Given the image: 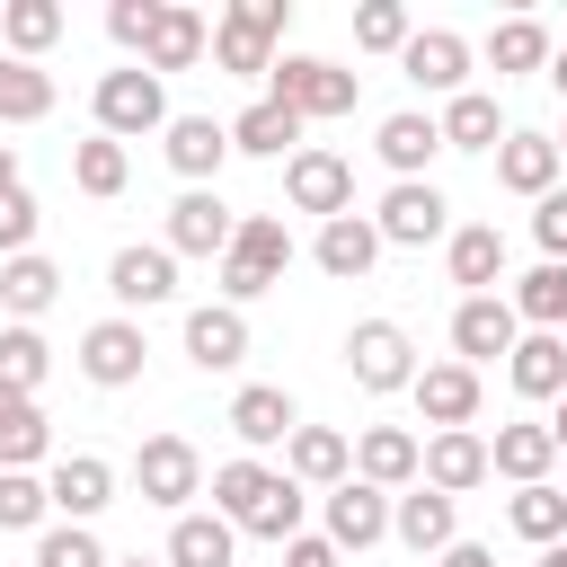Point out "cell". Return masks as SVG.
<instances>
[{
	"label": "cell",
	"instance_id": "cell-1",
	"mask_svg": "<svg viewBox=\"0 0 567 567\" xmlns=\"http://www.w3.org/2000/svg\"><path fill=\"white\" fill-rule=\"evenodd\" d=\"M301 478L292 470H266V461H221L213 470V514L230 523V532H257V540H301Z\"/></svg>",
	"mask_w": 567,
	"mask_h": 567
},
{
	"label": "cell",
	"instance_id": "cell-2",
	"mask_svg": "<svg viewBox=\"0 0 567 567\" xmlns=\"http://www.w3.org/2000/svg\"><path fill=\"white\" fill-rule=\"evenodd\" d=\"M284 266H292V230H284L275 213H239V230H230V248H221V301L248 310L257 292L284 284Z\"/></svg>",
	"mask_w": 567,
	"mask_h": 567
},
{
	"label": "cell",
	"instance_id": "cell-3",
	"mask_svg": "<svg viewBox=\"0 0 567 567\" xmlns=\"http://www.w3.org/2000/svg\"><path fill=\"white\" fill-rule=\"evenodd\" d=\"M266 97L292 106L301 124H337V115H354L363 71H337V62H319V53H284V62L266 71Z\"/></svg>",
	"mask_w": 567,
	"mask_h": 567
},
{
	"label": "cell",
	"instance_id": "cell-4",
	"mask_svg": "<svg viewBox=\"0 0 567 567\" xmlns=\"http://www.w3.org/2000/svg\"><path fill=\"white\" fill-rule=\"evenodd\" d=\"M284 18H292L284 0H230V9L213 18V62H221L230 80H266V71L284 62V53H275V44H284Z\"/></svg>",
	"mask_w": 567,
	"mask_h": 567
},
{
	"label": "cell",
	"instance_id": "cell-5",
	"mask_svg": "<svg viewBox=\"0 0 567 567\" xmlns=\"http://www.w3.org/2000/svg\"><path fill=\"white\" fill-rule=\"evenodd\" d=\"M97 133L106 142H142V133H168V80L124 62V71H97Z\"/></svg>",
	"mask_w": 567,
	"mask_h": 567
},
{
	"label": "cell",
	"instance_id": "cell-6",
	"mask_svg": "<svg viewBox=\"0 0 567 567\" xmlns=\"http://www.w3.org/2000/svg\"><path fill=\"white\" fill-rule=\"evenodd\" d=\"M133 487H142V505H159V514H195V496H204V452H195L186 434H142Z\"/></svg>",
	"mask_w": 567,
	"mask_h": 567
},
{
	"label": "cell",
	"instance_id": "cell-7",
	"mask_svg": "<svg viewBox=\"0 0 567 567\" xmlns=\"http://www.w3.org/2000/svg\"><path fill=\"white\" fill-rule=\"evenodd\" d=\"M372 230H381V248H434V239H452V204L434 177H390Z\"/></svg>",
	"mask_w": 567,
	"mask_h": 567
},
{
	"label": "cell",
	"instance_id": "cell-8",
	"mask_svg": "<svg viewBox=\"0 0 567 567\" xmlns=\"http://www.w3.org/2000/svg\"><path fill=\"white\" fill-rule=\"evenodd\" d=\"M346 372H354V390H372V399L416 390V346H408V328H399V319H354Z\"/></svg>",
	"mask_w": 567,
	"mask_h": 567
},
{
	"label": "cell",
	"instance_id": "cell-9",
	"mask_svg": "<svg viewBox=\"0 0 567 567\" xmlns=\"http://www.w3.org/2000/svg\"><path fill=\"white\" fill-rule=\"evenodd\" d=\"M284 204H292V213H319V221L354 213V159H346V151L301 142V151L284 159Z\"/></svg>",
	"mask_w": 567,
	"mask_h": 567
},
{
	"label": "cell",
	"instance_id": "cell-10",
	"mask_svg": "<svg viewBox=\"0 0 567 567\" xmlns=\"http://www.w3.org/2000/svg\"><path fill=\"white\" fill-rule=\"evenodd\" d=\"M106 292L124 301V319L177 301V257H168V239H133V248H115V257H106Z\"/></svg>",
	"mask_w": 567,
	"mask_h": 567
},
{
	"label": "cell",
	"instance_id": "cell-11",
	"mask_svg": "<svg viewBox=\"0 0 567 567\" xmlns=\"http://www.w3.org/2000/svg\"><path fill=\"white\" fill-rule=\"evenodd\" d=\"M523 346V319H514V301L505 292H470L461 310H452V354L478 372V363H496V354H514Z\"/></svg>",
	"mask_w": 567,
	"mask_h": 567
},
{
	"label": "cell",
	"instance_id": "cell-12",
	"mask_svg": "<svg viewBox=\"0 0 567 567\" xmlns=\"http://www.w3.org/2000/svg\"><path fill=\"white\" fill-rule=\"evenodd\" d=\"M408 399H416V416H425L434 434H461V425H478V399H487V390H478V372L452 354V363H416V390H408Z\"/></svg>",
	"mask_w": 567,
	"mask_h": 567
},
{
	"label": "cell",
	"instance_id": "cell-13",
	"mask_svg": "<svg viewBox=\"0 0 567 567\" xmlns=\"http://www.w3.org/2000/svg\"><path fill=\"white\" fill-rule=\"evenodd\" d=\"M354 478L381 487V496H408V487L425 478V443H416L408 425H363V434H354Z\"/></svg>",
	"mask_w": 567,
	"mask_h": 567
},
{
	"label": "cell",
	"instance_id": "cell-14",
	"mask_svg": "<svg viewBox=\"0 0 567 567\" xmlns=\"http://www.w3.org/2000/svg\"><path fill=\"white\" fill-rule=\"evenodd\" d=\"M390 540H408L416 558H443L452 540H461V496H443V487H408V496H390Z\"/></svg>",
	"mask_w": 567,
	"mask_h": 567
},
{
	"label": "cell",
	"instance_id": "cell-15",
	"mask_svg": "<svg viewBox=\"0 0 567 567\" xmlns=\"http://www.w3.org/2000/svg\"><path fill=\"white\" fill-rule=\"evenodd\" d=\"M142 354H151V337H142V319H124V310L80 337V372H89L97 390H133V381H142Z\"/></svg>",
	"mask_w": 567,
	"mask_h": 567
},
{
	"label": "cell",
	"instance_id": "cell-16",
	"mask_svg": "<svg viewBox=\"0 0 567 567\" xmlns=\"http://www.w3.org/2000/svg\"><path fill=\"white\" fill-rule=\"evenodd\" d=\"M399 71H408L425 97H461V89H470V35H452V27H416L408 53H399Z\"/></svg>",
	"mask_w": 567,
	"mask_h": 567
},
{
	"label": "cell",
	"instance_id": "cell-17",
	"mask_svg": "<svg viewBox=\"0 0 567 567\" xmlns=\"http://www.w3.org/2000/svg\"><path fill=\"white\" fill-rule=\"evenodd\" d=\"M230 230H239V213H230L213 186H186V195L168 204V257H221Z\"/></svg>",
	"mask_w": 567,
	"mask_h": 567
},
{
	"label": "cell",
	"instance_id": "cell-18",
	"mask_svg": "<svg viewBox=\"0 0 567 567\" xmlns=\"http://www.w3.org/2000/svg\"><path fill=\"white\" fill-rule=\"evenodd\" d=\"M487 470L514 478V487H549V470H558V434H549V416H540V425H532V416L496 425V434H487Z\"/></svg>",
	"mask_w": 567,
	"mask_h": 567
},
{
	"label": "cell",
	"instance_id": "cell-19",
	"mask_svg": "<svg viewBox=\"0 0 567 567\" xmlns=\"http://www.w3.org/2000/svg\"><path fill=\"white\" fill-rule=\"evenodd\" d=\"M558 168H567V159H558V133H532V124H523V133L496 142V186H505V195H532V204H540V195H558Z\"/></svg>",
	"mask_w": 567,
	"mask_h": 567
},
{
	"label": "cell",
	"instance_id": "cell-20",
	"mask_svg": "<svg viewBox=\"0 0 567 567\" xmlns=\"http://www.w3.org/2000/svg\"><path fill=\"white\" fill-rule=\"evenodd\" d=\"M186 363L195 372H239L248 363V310H230V301L186 310Z\"/></svg>",
	"mask_w": 567,
	"mask_h": 567
},
{
	"label": "cell",
	"instance_id": "cell-21",
	"mask_svg": "<svg viewBox=\"0 0 567 567\" xmlns=\"http://www.w3.org/2000/svg\"><path fill=\"white\" fill-rule=\"evenodd\" d=\"M44 487H53V514H62V523H97V514L115 505V470H106L97 452H62V461L44 470Z\"/></svg>",
	"mask_w": 567,
	"mask_h": 567
},
{
	"label": "cell",
	"instance_id": "cell-22",
	"mask_svg": "<svg viewBox=\"0 0 567 567\" xmlns=\"http://www.w3.org/2000/svg\"><path fill=\"white\" fill-rule=\"evenodd\" d=\"M319 523H328L337 558H346V549H372V540H390V496H381V487H363V478H346V487H328Z\"/></svg>",
	"mask_w": 567,
	"mask_h": 567
},
{
	"label": "cell",
	"instance_id": "cell-23",
	"mask_svg": "<svg viewBox=\"0 0 567 567\" xmlns=\"http://www.w3.org/2000/svg\"><path fill=\"white\" fill-rule=\"evenodd\" d=\"M159 151H168V168H177L186 186H213L221 159H230V124H213V115H168Z\"/></svg>",
	"mask_w": 567,
	"mask_h": 567
},
{
	"label": "cell",
	"instance_id": "cell-24",
	"mask_svg": "<svg viewBox=\"0 0 567 567\" xmlns=\"http://www.w3.org/2000/svg\"><path fill=\"white\" fill-rule=\"evenodd\" d=\"M310 257H319V275H337V284H363V275L381 266V230H372V213H337V221H319Z\"/></svg>",
	"mask_w": 567,
	"mask_h": 567
},
{
	"label": "cell",
	"instance_id": "cell-25",
	"mask_svg": "<svg viewBox=\"0 0 567 567\" xmlns=\"http://www.w3.org/2000/svg\"><path fill=\"white\" fill-rule=\"evenodd\" d=\"M204 53H213V18H204V9H186V0H168V9H159V27H151L142 71H159V80H168V71H195Z\"/></svg>",
	"mask_w": 567,
	"mask_h": 567
},
{
	"label": "cell",
	"instance_id": "cell-26",
	"mask_svg": "<svg viewBox=\"0 0 567 567\" xmlns=\"http://www.w3.org/2000/svg\"><path fill=\"white\" fill-rule=\"evenodd\" d=\"M443 266H452L461 301H470V292H496V284H505V230H496V221H461V230L443 239Z\"/></svg>",
	"mask_w": 567,
	"mask_h": 567
},
{
	"label": "cell",
	"instance_id": "cell-27",
	"mask_svg": "<svg viewBox=\"0 0 567 567\" xmlns=\"http://www.w3.org/2000/svg\"><path fill=\"white\" fill-rule=\"evenodd\" d=\"M230 434H239L248 452H266V443H292V434H301V408H292V390H275V381H248V390L230 399Z\"/></svg>",
	"mask_w": 567,
	"mask_h": 567
},
{
	"label": "cell",
	"instance_id": "cell-28",
	"mask_svg": "<svg viewBox=\"0 0 567 567\" xmlns=\"http://www.w3.org/2000/svg\"><path fill=\"white\" fill-rule=\"evenodd\" d=\"M496 470H487V434L478 425H461V434H425V487H443V496H470V487H487Z\"/></svg>",
	"mask_w": 567,
	"mask_h": 567
},
{
	"label": "cell",
	"instance_id": "cell-29",
	"mask_svg": "<svg viewBox=\"0 0 567 567\" xmlns=\"http://www.w3.org/2000/svg\"><path fill=\"white\" fill-rule=\"evenodd\" d=\"M505 381H514V399H567V337H549V328H523V346L505 354Z\"/></svg>",
	"mask_w": 567,
	"mask_h": 567
},
{
	"label": "cell",
	"instance_id": "cell-30",
	"mask_svg": "<svg viewBox=\"0 0 567 567\" xmlns=\"http://www.w3.org/2000/svg\"><path fill=\"white\" fill-rule=\"evenodd\" d=\"M372 151H381V168H390V177H425V168H434V151H443V124H434V115H416V106H399V115H381Z\"/></svg>",
	"mask_w": 567,
	"mask_h": 567
},
{
	"label": "cell",
	"instance_id": "cell-31",
	"mask_svg": "<svg viewBox=\"0 0 567 567\" xmlns=\"http://www.w3.org/2000/svg\"><path fill=\"white\" fill-rule=\"evenodd\" d=\"M284 470H292L301 487H346V478H354V443H346L337 425H301V434L284 443Z\"/></svg>",
	"mask_w": 567,
	"mask_h": 567
},
{
	"label": "cell",
	"instance_id": "cell-32",
	"mask_svg": "<svg viewBox=\"0 0 567 567\" xmlns=\"http://www.w3.org/2000/svg\"><path fill=\"white\" fill-rule=\"evenodd\" d=\"M230 151H248V159H292V151H301V115L275 106V97H257V106L230 115Z\"/></svg>",
	"mask_w": 567,
	"mask_h": 567
},
{
	"label": "cell",
	"instance_id": "cell-33",
	"mask_svg": "<svg viewBox=\"0 0 567 567\" xmlns=\"http://www.w3.org/2000/svg\"><path fill=\"white\" fill-rule=\"evenodd\" d=\"M549 53H558V44H549V27H540V18H496V27H487V71H496V80L549 71Z\"/></svg>",
	"mask_w": 567,
	"mask_h": 567
},
{
	"label": "cell",
	"instance_id": "cell-34",
	"mask_svg": "<svg viewBox=\"0 0 567 567\" xmlns=\"http://www.w3.org/2000/svg\"><path fill=\"white\" fill-rule=\"evenodd\" d=\"M53 292H62V266L53 257H35V248L27 257H0V310L9 319L35 328V310H53Z\"/></svg>",
	"mask_w": 567,
	"mask_h": 567
},
{
	"label": "cell",
	"instance_id": "cell-35",
	"mask_svg": "<svg viewBox=\"0 0 567 567\" xmlns=\"http://www.w3.org/2000/svg\"><path fill=\"white\" fill-rule=\"evenodd\" d=\"M159 558H168V567H230V558H239V532H230L221 514H177Z\"/></svg>",
	"mask_w": 567,
	"mask_h": 567
},
{
	"label": "cell",
	"instance_id": "cell-36",
	"mask_svg": "<svg viewBox=\"0 0 567 567\" xmlns=\"http://www.w3.org/2000/svg\"><path fill=\"white\" fill-rule=\"evenodd\" d=\"M53 452V425H44V408L27 399V390H0V470H35Z\"/></svg>",
	"mask_w": 567,
	"mask_h": 567
},
{
	"label": "cell",
	"instance_id": "cell-37",
	"mask_svg": "<svg viewBox=\"0 0 567 567\" xmlns=\"http://www.w3.org/2000/svg\"><path fill=\"white\" fill-rule=\"evenodd\" d=\"M62 27H71L62 0H9V9H0V44H9L18 62H44V53L62 44Z\"/></svg>",
	"mask_w": 567,
	"mask_h": 567
},
{
	"label": "cell",
	"instance_id": "cell-38",
	"mask_svg": "<svg viewBox=\"0 0 567 567\" xmlns=\"http://www.w3.org/2000/svg\"><path fill=\"white\" fill-rule=\"evenodd\" d=\"M443 151H496L505 142V115H496V97L487 89H461V97H443Z\"/></svg>",
	"mask_w": 567,
	"mask_h": 567
},
{
	"label": "cell",
	"instance_id": "cell-39",
	"mask_svg": "<svg viewBox=\"0 0 567 567\" xmlns=\"http://www.w3.org/2000/svg\"><path fill=\"white\" fill-rule=\"evenodd\" d=\"M505 523H514V540L558 549V540H567V487H558V478H549V487H514V496H505Z\"/></svg>",
	"mask_w": 567,
	"mask_h": 567
},
{
	"label": "cell",
	"instance_id": "cell-40",
	"mask_svg": "<svg viewBox=\"0 0 567 567\" xmlns=\"http://www.w3.org/2000/svg\"><path fill=\"white\" fill-rule=\"evenodd\" d=\"M505 301H514V319H523V328L567 337V266H549V257H540V266H532V275H523Z\"/></svg>",
	"mask_w": 567,
	"mask_h": 567
},
{
	"label": "cell",
	"instance_id": "cell-41",
	"mask_svg": "<svg viewBox=\"0 0 567 567\" xmlns=\"http://www.w3.org/2000/svg\"><path fill=\"white\" fill-rule=\"evenodd\" d=\"M53 115V71L0 53V124H44Z\"/></svg>",
	"mask_w": 567,
	"mask_h": 567
},
{
	"label": "cell",
	"instance_id": "cell-42",
	"mask_svg": "<svg viewBox=\"0 0 567 567\" xmlns=\"http://www.w3.org/2000/svg\"><path fill=\"white\" fill-rule=\"evenodd\" d=\"M124 177H133V159H124V142H106V133H89V142H71V186L80 195H124Z\"/></svg>",
	"mask_w": 567,
	"mask_h": 567
},
{
	"label": "cell",
	"instance_id": "cell-43",
	"mask_svg": "<svg viewBox=\"0 0 567 567\" xmlns=\"http://www.w3.org/2000/svg\"><path fill=\"white\" fill-rule=\"evenodd\" d=\"M53 372V346H44V328H27V319H9L0 328V390H27L35 399V381Z\"/></svg>",
	"mask_w": 567,
	"mask_h": 567
},
{
	"label": "cell",
	"instance_id": "cell-44",
	"mask_svg": "<svg viewBox=\"0 0 567 567\" xmlns=\"http://www.w3.org/2000/svg\"><path fill=\"white\" fill-rule=\"evenodd\" d=\"M0 532H53V487L35 470H0Z\"/></svg>",
	"mask_w": 567,
	"mask_h": 567
},
{
	"label": "cell",
	"instance_id": "cell-45",
	"mask_svg": "<svg viewBox=\"0 0 567 567\" xmlns=\"http://www.w3.org/2000/svg\"><path fill=\"white\" fill-rule=\"evenodd\" d=\"M27 567H115V558L97 549L89 523H53V532H35V558Z\"/></svg>",
	"mask_w": 567,
	"mask_h": 567
},
{
	"label": "cell",
	"instance_id": "cell-46",
	"mask_svg": "<svg viewBox=\"0 0 567 567\" xmlns=\"http://www.w3.org/2000/svg\"><path fill=\"white\" fill-rule=\"evenodd\" d=\"M408 35H416V18H408L399 0H363V9H354V44H363V53H408Z\"/></svg>",
	"mask_w": 567,
	"mask_h": 567
},
{
	"label": "cell",
	"instance_id": "cell-47",
	"mask_svg": "<svg viewBox=\"0 0 567 567\" xmlns=\"http://www.w3.org/2000/svg\"><path fill=\"white\" fill-rule=\"evenodd\" d=\"M159 9H168V0H115V9H106V35H115V44L142 62V53H151V27H159Z\"/></svg>",
	"mask_w": 567,
	"mask_h": 567
},
{
	"label": "cell",
	"instance_id": "cell-48",
	"mask_svg": "<svg viewBox=\"0 0 567 567\" xmlns=\"http://www.w3.org/2000/svg\"><path fill=\"white\" fill-rule=\"evenodd\" d=\"M35 230H44L35 195H27V186H9V195H0V257H27V248H35Z\"/></svg>",
	"mask_w": 567,
	"mask_h": 567
},
{
	"label": "cell",
	"instance_id": "cell-49",
	"mask_svg": "<svg viewBox=\"0 0 567 567\" xmlns=\"http://www.w3.org/2000/svg\"><path fill=\"white\" fill-rule=\"evenodd\" d=\"M532 239H540V257H549V266H567V186L532 204Z\"/></svg>",
	"mask_w": 567,
	"mask_h": 567
},
{
	"label": "cell",
	"instance_id": "cell-50",
	"mask_svg": "<svg viewBox=\"0 0 567 567\" xmlns=\"http://www.w3.org/2000/svg\"><path fill=\"white\" fill-rule=\"evenodd\" d=\"M284 567H337V540L328 532H301V540H284Z\"/></svg>",
	"mask_w": 567,
	"mask_h": 567
},
{
	"label": "cell",
	"instance_id": "cell-51",
	"mask_svg": "<svg viewBox=\"0 0 567 567\" xmlns=\"http://www.w3.org/2000/svg\"><path fill=\"white\" fill-rule=\"evenodd\" d=\"M434 567H496V549H487V540H452Z\"/></svg>",
	"mask_w": 567,
	"mask_h": 567
},
{
	"label": "cell",
	"instance_id": "cell-52",
	"mask_svg": "<svg viewBox=\"0 0 567 567\" xmlns=\"http://www.w3.org/2000/svg\"><path fill=\"white\" fill-rule=\"evenodd\" d=\"M9 186H18V151L0 142V195H9Z\"/></svg>",
	"mask_w": 567,
	"mask_h": 567
},
{
	"label": "cell",
	"instance_id": "cell-53",
	"mask_svg": "<svg viewBox=\"0 0 567 567\" xmlns=\"http://www.w3.org/2000/svg\"><path fill=\"white\" fill-rule=\"evenodd\" d=\"M549 89H558V97H567V44H558V53H549Z\"/></svg>",
	"mask_w": 567,
	"mask_h": 567
},
{
	"label": "cell",
	"instance_id": "cell-54",
	"mask_svg": "<svg viewBox=\"0 0 567 567\" xmlns=\"http://www.w3.org/2000/svg\"><path fill=\"white\" fill-rule=\"evenodd\" d=\"M549 434H558V452H567V399H558V408H549Z\"/></svg>",
	"mask_w": 567,
	"mask_h": 567
},
{
	"label": "cell",
	"instance_id": "cell-55",
	"mask_svg": "<svg viewBox=\"0 0 567 567\" xmlns=\"http://www.w3.org/2000/svg\"><path fill=\"white\" fill-rule=\"evenodd\" d=\"M540 567H567V540H558V549H540Z\"/></svg>",
	"mask_w": 567,
	"mask_h": 567
},
{
	"label": "cell",
	"instance_id": "cell-56",
	"mask_svg": "<svg viewBox=\"0 0 567 567\" xmlns=\"http://www.w3.org/2000/svg\"><path fill=\"white\" fill-rule=\"evenodd\" d=\"M115 567H168V558H115Z\"/></svg>",
	"mask_w": 567,
	"mask_h": 567
},
{
	"label": "cell",
	"instance_id": "cell-57",
	"mask_svg": "<svg viewBox=\"0 0 567 567\" xmlns=\"http://www.w3.org/2000/svg\"><path fill=\"white\" fill-rule=\"evenodd\" d=\"M558 159H567V133H558Z\"/></svg>",
	"mask_w": 567,
	"mask_h": 567
},
{
	"label": "cell",
	"instance_id": "cell-58",
	"mask_svg": "<svg viewBox=\"0 0 567 567\" xmlns=\"http://www.w3.org/2000/svg\"><path fill=\"white\" fill-rule=\"evenodd\" d=\"M0 9H9V0H0Z\"/></svg>",
	"mask_w": 567,
	"mask_h": 567
}]
</instances>
